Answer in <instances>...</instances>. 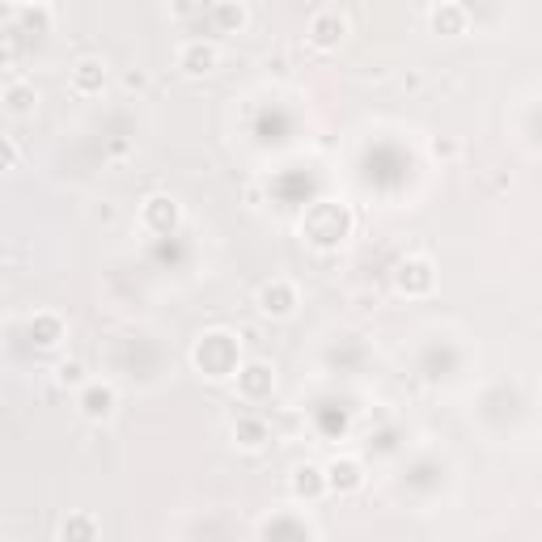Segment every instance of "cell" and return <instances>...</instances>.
Wrapping results in <instances>:
<instances>
[{"mask_svg": "<svg viewBox=\"0 0 542 542\" xmlns=\"http://www.w3.org/2000/svg\"><path fill=\"white\" fill-rule=\"evenodd\" d=\"M191 365L200 369V377H208V382H229V377H238V369H242V339L225 327L204 331L191 348Z\"/></svg>", "mask_w": 542, "mask_h": 542, "instance_id": "1", "label": "cell"}, {"mask_svg": "<svg viewBox=\"0 0 542 542\" xmlns=\"http://www.w3.org/2000/svg\"><path fill=\"white\" fill-rule=\"evenodd\" d=\"M352 208L339 200H318L310 204V212L301 216V238L310 242L314 250H339L343 242L352 238Z\"/></svg>", "mask_w": 542, "mask_h": 542, "instance_id": "2", "label": "cell"}, {"mask_svg": "<svg viewBox=\"0 0 542 542\" xmlns=\"http://www.w3.org/2000/svg\"><path fill=\"white\" fill-rule=\"evenodd\" d=\"M77 411L85 415L89 424H106V420H115V411H119V390H115V382L89 377V382L77 390Z\"/></svg>", "mask_w": 542, "mask_h": 542, "instance_id": "3", "label": "cell"}, {"mask_svg": "<svg viewBox=\"0 0 542 542\" xmlns=\"http://www.w3.org/2000/svg\"><path fill=\"white\" fill-rule=\"evenodd\" d=\"M255 305H259L263 318H293L297 305H301V293H297V284L288 276H271L255 293Z\"/></svg>", "mask_w": 542, "mask_h": 542, "instance_id": "4", "label": "cell"}, {"mask_svg": "<svg viewBox=\"0 0 542 542\" xmlns=\"http://www.w3.org/2000/svg\"><path fill=\"white\" fill-rule=\"evenodd\" d=\"M348 30H352V22L339 9H322L310 17V26H305V43L314 51H339L343 39H348Z\"/></svg>", "mask_w": 542, "mask_h": 542, "instance_id": "5", "label": "cell"}, {"mask_svg": "<svg viewBox=\"0 0 542 542\" xmlns=\"http://www.w3.org/2000/svg\"><path fill=\"white\" fill-rule=\"evenodd\" d=\"M174 64H178V72L183 77H212L216 68H221V47H216L212 39H187L183 47H178V56H174Z\"/></svg>", "mask_w": 542, "mask_h": 542, "instance_id": "6", "label": "cell"}, {"mask_svg": "<svg viewBox=\"0 0 542 542\" xmlns=\"http://www.w3.org/2000/svg\"><path fill=\"white\" fill-rule=\"evenodd\" d=\"M394 288H399L403 297H428L432 288H437V267L424 255H407L394 267Z\"/></svg>", "mask_w": 542, "mask_h": 542, "instance_id": "7", "label": "cell"}, {"mask_svg": "<svg viewBox=\"0 0 542 542\" xmlns=\"http://www.w3.org/2000/svg\"><path fill=\"white\" fill-rule=\"evenodd\" d=\"M238 399L246 407H255L263 399H271V390H276V369L267 365V360H242V369H238Z\"/></svg>", "mask_w": 542, "mask_h": 542, "instance_id": "8", "label": "cell"}, {"mask_svg": "<svg viewBox=\"0 0 542 542\" xmlns=\"http://www.w3.org/2000/svg\"><path fill=\"white\" fill-rule=\"evenodd\" d=\"M178 200L174 195H166V191H157V195H149V200L140 204V229L144 233H157V238H170V233L178 229Z\"/></svg>", "mask_w": 542, "mask_h": 542, "instance_id": "9", "label": "cell"}, {"mask_svg": "<svg viewBox=\"0 0 542 542\" xmlns=\"http://www.w3.org/2000/svg\"><path fill=\"white\" fill-rule=\"evenodd\" d=\"M106 81H111V72H106V60H98V56H81L68 72V85L77 98H98Z\"/></svg>", "mask_w": 542, "mask_h": 542, "instance_id": "10", "label": "cell"}, {"mask_svg": "<svg viewBox=\"0 0 542 542\" xmlns=\"http://www.w3.org/2000/svg\"><path fill=\"white\" fill-rule=\"evenodd\" d=\"M288 492H293L297 500H305V504H314V500H322V496H331V487H327V466H314V462L293 466V475H288Z\"/></svg>", "mask_w": 542, "mask_h": 542, "instance_id": "11", "label": "cell"}, {"mask_svg": "<svg viewBox=\"0 0 542 542\" xmlns=\"http://www.w3.org/2000/svg\"><path fill=\"white\" fill-rule=\"evenodd\" d=\"M327 487H331V496H352L365 487V466H360L356 458H331L327 462Z\"/></svg>", "mask_w": 542, "mask_h": 542, "instance_id": "12", "label": "cell"}, {"mask_svg": "<svg viewBox=\"0 0 542 542\" xmlns=\"http://www.w3.org/2000/svg\"><path fill=\"white\" fill-rule=\"evenodd\" d=\"M267 441H271V428H267L263 415L242 411L238 420H233V445L246 449V454H259V449H263Z\"/></svg>", "mask_w": 542, "mask_h": 542, "instance_id": "13", "label": "cell"}, {"mask_svg": "<svg viewBox=\"0 0 542 542\" xmlns=\"http://www.w3.org/2000/svg\"><path fill=\"white\" fill-rule=\"evenodd\" d=\"M466 9L458 5V0H437L432 5V13H428V26H432V34H441V39H458V34H466Z\"/></svg>", "mask_w": 542, "mask_h": 542, "instance_id": "14", "label": "cell"}, {"mask_svg": "<svg viewBox=\"0 0 542 542\" xmlns=\"http://www.w3.org/2000/svg\"><path fill=\"white\" fill-rule=\"evenodd\" d=\"M26 331H30V343L34 348H60V339H64V318L56 310H34L30 322H26Z\"/></svg>", "mask_w": 542, "mask_h": 542, "instance_id": "15", "label": "cell"}, {"mask_svg": "<svg viewBox=\"0 0 542 542\" xmlns=\"http://www.w3.org/2000/svg\"><path fill=\"white\" fill-rule=\"evenodd\" d=\"M34 111H39V89H34L30 81L9 77L5 81V115L9 119H30Z\"/></svg>", "mask_w": 542, "mask_h": 542, "instance_id": "16", "label": "cell"}, {"mask_svg": "<svg viewBox=\"0 0 542 542\" xmlns=\"http://www.w3.org/2000/svg\"><path fill=\"white\" fill-rule=\"evenodd\" d=\"M318 538V526L314 521H305L297 513H276V517H267L263 526H259V538Z\"/></svg>", "mask_w": 542, "mask_h": 542, "instance_id": "17", "label": "cell"}, {"mask_svg": "<svg viewBox=\"0 0 542 542\" xmlns=\"http://www.w3.org/2000/svg\"><path fill=\"white\" fill-rule=\"evenodd\" d=\"M212 22L221 34H242L246 22H250L246 0H212Z\"/></svg>", "mask_w": 542, "mask_h": 542, "instance_id": "18", "label": "cell"}, {"mask_svg": "<svg viewBox=\"0 0 542 542\" xmlns=\"http://www.w3.org/2000/svg\"><path fill=\"white\" fill-rule=\"evenodd\" d=\"M102 534V521L94 513H68L60 521V538L64 542H94Z\"/></svg>", "mask_w": 542, "mask_h": 542, "instance_id": "19", "label": "cell"}, {"mask_svg": "<svg viewBox=\"0 0 542 542\" xmlns=\"http://www.w3.org/2000/svg\"><path fill=\"white\" fill-rule=\"evenodd\" d=\"M56 382L68 390H81L85 382H89V377H85V365H81V360H60V369H56Z\"/></svg>", "mask_w": 542, "mask_h": 542, "instance_id": "20", "label": "cell"}, {"mask_svg": "<svg viewBox=\"0 0 542 542\" xmlns=\"http://www.w3.org/2000/svg\"><path fill=\"white\" fill-rule=\"evenodd\" d=\"M0 157H5V170H17V161H22V149H17L13 136H0Z\"/></svg>", "mask_w": 542, "mask_h": 542, "instance_id": "21", "label": "cell"}, {"mask_svg": "<svg viewBox=\"0 0 542 542\" xmlns=\"http://www.w3.org/2000/svg\"><path fill=\"white\" fill-rule=\"evenodd\" d=\"M432 153H437V157H454L458 144H454V140H432Z\"/></svg>", "mask_w": 542, "mask_h": 542, "instance_id": "22", "label": "cell"}, {"mask_svg": "<svg viewBox=\"0 0 542 542\" xmlns=\"http://www.w3.org/2000/svg\"><path fill=\"white\" fill-rule=\"evenodd\" d=\"M123 85H128V89H144V72H128V77H123Z\"/></svg>", "mask_w": 542, "mask_h": 542, "instance_id": "23", "label": "cell"}, {"mask_svg": "<svg viewBox=\"0 0 542 542\" xmlns=\"http://www.w3.org/2000/svg\"><path fill=\"white\" fill-rule=\"evenodd\" d=\"M17 5H47L51 9V0H17Z\"/></svg>", "mask_w": 542, "mask_h": 542, "instance_id": "24", "label": "cell"}]
</instances>
